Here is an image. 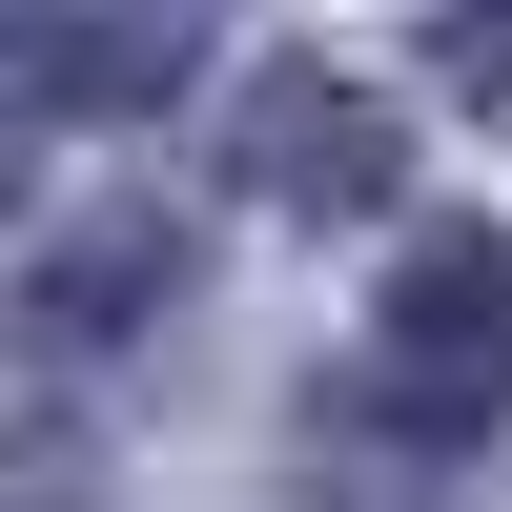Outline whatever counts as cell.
<instances>
[{"instance_id": "5b68a950", "label": "cell", "mask_w": 512, "mask_h": 512, "mask_svg": "<svg viewBox=\"0 0 512 512\" xmlns=\"http://www.w3.org/2000/svg\"><path fill=\"white\" fill-rule=\"evenodd\" d=\"M431 62H451V82H472V103H512V21H451V41H431Z\"/></svg>"}, {"instance_id": "3957f363", "label": "cell", "mask_w": 512, "mask_h": 512, "mask_svg": "<svg viewBox=\"0 0 512 512\" xmlns=\"http://www.w3.org/2000/svg\"><path fill=\"white\" fill-rule=\"evenodd\" d=\"M144 287H185V226H164V205H103V226L41 246V328H62V349H103Z\"/></svg>"}, {"instance_id": "277c9868", "label": "cell", "mask_w": 512, "mask_h": 512, "mask_svg": "<svg viewBox=\"0 0 512 512\" xmlns=\"http://www.w3.org/2000/svg\"><path fill=\"white\" fill-rule=\"evenodd\" d=\"M164 62H185V41H21V103H164Z\"/></svg>"}, {"instance_id": "6da1fadb", "label": "cell", "mask_w": 512, "mask_h": 512, "mask_svg": "<svg viewBox=\"0 0 512 512\" xmlns=\"http://www.w3.org/2000/svg\"><path fill=\"white\" fill-rule=\"evenodd\" d=\"M349 390L390 410V431H492V410H512V246H492V226H431V246L390 267Z\"/></svg>"}, {"instance_id": "7a4b0ae2", "label": "cell", "mask_w": 512, "mask_h": 512, "mask_svg": "<svg viewBox=\"0 0 512 512\" xmlns=\"http://www.w3.org/2000/svg\"><path fill=\"white\" fill-rule=\"evenodd\" d=\"M390 103H369V82H328V62H267V82H246V185H267V205H308V226H328V205H390Z\"/></svg>"}]
</instances>
